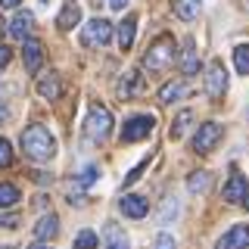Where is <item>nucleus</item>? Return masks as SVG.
<instances>
[{"label":"nucleus","mask_w":249,"mask_h":249,"mask_svg":"<svg viewBox=\"0 0 249 249\" xmlns=\"http://www.w3.org/2000/svg\"><path fill=\"white\" fill-rule=\"evenodd\" d=\"M190 124H193V109H181V112L171 119V131H168V137H171V140H181L187 131H190Z\"/></svg>","instance_id":"a211bd4d"},{"label":"nucleus","mask_w":249,"mask_h":249,"mask_svg":"<svg viewBox=\"0 0 249 249\" xmlns=\"http://www.w3.org/2000/svg\"><path fill=\"white\" fill-rule=\"evenodd\" d=\"M19 196H22V193H19V187H16V184H0V209H13L16 206V202H19Z\"/></svg>","instance_id":"b1692460"},{"label":"nucleus","mask_w":249,"mask_h":249,"mask_svg":"<svg viewBox=\"0 0 249 249\" xmlns=\"http://www.w3.org/2000/svg\"><path fill=\"white\" fill-rule=\"evenodd\" d=\"M246 246H249V224H233L215 243V249H246Z\"/></svg>","instance_id":"6e6552de"},{"label":"nucleus","mask_w":249,"mask_h":249,"mask_svg":"<svg viewBox=\"0 0 249 249\" xmlns=\"http://www.w3.org/2000/svg\"><path fill=\"white\" fill-rule=\"evenodd\" d=\"M10 59H13V50L6 44H0V69H6L10 66Z\"/></svg>","instance_id":"7c9ffc66"},{"label":"nucleus","mask_w":249,"mask_h":249,"mask_svg":"<svg viewBox=\"0 0 249 249\" xmlns=\"http://www.w3.org/2000/svg\"><path fill=\"white\" fill-rule=\"evenodd\" d=\"M178 66H181L184 75H196L199 72V56H196V47H193V41H184V50H181Z\"/></svg>","instance_id":"f3484780"},{"label":"nucleus","mask_w":249,"mask_h":249,"mask_svg":"<svg viewBox=\"0 0 249 249\" xmlns=\"http://www.w3.org/2000/svg\"><path fill=\"white\" fill-rule=\"evenodd\" d=\"M6 119H10V112H6V109H3V103H0V124H3Z\"/></svg>","instance_id":"72a5a7b5"},{"label":"nucleus","mask_w":249,"mask_h":249,"mask_svg":"<svg viewBox=\"0 0 249 249\" xmlns=\"http://www.w3.org/2000/svg\"><path fill=\"white\" fill-rule=\"evenodd\" d=\"M146 165H150V156H146V159H143V162H140V165H137V168H131V171H128V175H124V187H131V184H134V181H137V178H140V175H143V168H146Z\"/></svg>","instance_id":"c85d7f7f"},{"label":"nucleus","mask_w":249,"mask_h":249,"mask_svg":"<svg viewBox=\"0 0 249 249\" xmlns=\"http://www.w3.org/2000/svg\"><path fill=\"white\" fill-rule=\"evenodd\" d=\"M109 134H112V112L106 106H93L84 119V137L90 143H103Z\"/></svg>","instance_id":"7ed1b4c3"},{"label":"nucleus","mask_w":249,"mask_h":249,"mask_svg":"<svg viewBox=\"0 0 249 249\" xmlns=\"http://www.w3.org/2000/svg\"><path fill=\"white\" fill-rule=\"evenodd\" d=\"M56 231H59V218H56V215H44L41 221L35 224V237H37V240H50V237H56Z\"/></svg>","instance_id":"412c9836"},{"label":"nucleus","mask_w":249,"mask_h":249,"mask_svg":"<svg viewBox=\"0 0 249 249\" xmlns=\"http://www.w3.org/2000/svg\"><path fill=\"white\" fill-rule=\"evenodd\" d=\"M224 90H228V72H224L221 62H212V66L206 69V93L212 100H221Z\"/></svg>","instance_id":"0eeeda50"},{"label":"nucleus","mask_w":249,"mask_h":249,"mask_svg":"<svg viewBox=\"0 0 249 249\" xmlns=\"http://www.w3.org/2000/svg\"><path fill=\"white\" fill-rule=\"evenodd\" d=\"M218 140H221V124H218V122H206V124H199V128H196L190 146H193V153L202 156V153H212Z\"/></svg>","instance_id":"423d86ee"},{"label":"nucleus","mask_w":249,"mask_h":249,"mask_svg":"<svg viewBox=\"0 0 249 249\" xmlns=\"http://www.w3.org/2000/svg\"><path fill=\"white\" fill-rule=\"evenodd\" d=\"M181 97H187V84H181V81H168L165 88L159 90V103H175V100H181Z\"/></svg>","instance_id":"4be33fe9"},{"label":"nucleus","mask_w":249,"mask_h":249,"mask_svg":"<svg viewBox=\"0 0 249 249\" xmlns=\"http://www.w3.org/2000/svg\"><path fill=\"white\" fill-rule=\"evenodd\" d=\"M37 93L47 100V103H53V100H59V93H62V81H59V75L56 72H47L37 78Z\"/></svg>","instance_id":"4468645a"},{"label":"nucleus","mask_w":249,"mask_h":249,"mask_svg":"<svg viewBox=\"0 0 249 249\" xmlns=\"http://www.w3.org/2000/svg\"><path fill=\"white\" fill-rule=\"evenodd\" d=\"M13 165V146L6 137H0V168H10Z\"/></svg>","instance_id":"bb28decb"},{"label":"nucleus","mask_w":249,"mask_h":249,"mask_svg":"<svg viewBox=\"0 0 249 249\" xmlns=\"http://www.w3.org/2000/svg\"><path fill=\"white\" fill-rule=\"evenodd\" d=\"M171 62H175V37L159 35L143 53V69L146 72H162V69L171 66Z\"/></svg>","instance_id":"f03ea898"},{"label":"nucleus","mask_w":249,"mask_h":249,"mask_svg":"<svg viewBox=\"0 0 249 249\" xmlns=\"http://www.w3.org/2000/svg\"><path fill=\"white\" fill-rule=\"evenodd\" d=\"M28 249H50V246H47V243H44V240H37V243H31Z\"/></svg>","instance_id":"f704fd0d"},{"label":"nucleus","mask_w":249,"mask_h":249,"mask_svg":"<svg viewBox=\"0 0 249 249\" xmlns=\"http://www.w3.org/2000/svg\"><path fill=\"white\" fill-rule=\"evenodd\" d=\"M31 31H35V16L31 13H16L13 22H10V37H16V41H28Z\"/></svg>","instance_id":"ddd939ff"},{"label":"nucleus","mask_w":249,"mask_h":249,"mask_svg":"<svg viewBox=\"0 0 249 249\" xmlns=\"http://www.w3.org/2000/svg\"><path fill=\"white\" fill-rule=\"evenodd\" d=\"M124 3L128 0H109V10H124Z\"/></svg>","instance_id":"473e14b6"},{"label":"nucleus","mask_w":249,"mask_h":249,"mask_svg":"<svg viewBox=\"0 0 249 249\" xmlns=\"http://www.w3.org/2000/svg\"><path fill=\"white\" fill-rule=\"evenodd\" d=\"M22 62H25L28 72H37V69L44 66V47L35 41V37H28V41H22Z\"/></svg>","instance_id":"9d476101"},{"label":"nucleus","mask_w":249,"mask_h":249,"mask_svg":"<svg viewBox=\"0 0 249 249\" xmlns=\"http://www.w3.org/2000/svg\"><path fill=\"white\" fill-rule=\"evenodd\" d=\"M246 190H249V181L237 171V165H233L231 168V181L224 184V199H228V202H240L246 196Z\"/></svg>","instance_id":"f8f14e48"},{"label":"nucleus","mask_w":249,"mask_h":249,"mask_svg":"<svg viewBox=\"0 0 249 249\" xmlns=\"http://www.w3.org/2000/svg\"><path fill=\"white\" fill-rule=\"evenodd\" d=\"M156 128V119L153 115H131L122 128V143H137V140L150 137V131Z\"/></svg>","instance_id":"39448f33"},{"label":"nucleus","mask_w":249,"mask_h":249,"mask_svg":"<svg viewBox=\"0 0 249 249\" xmlns=\"http://www.w3.org/2000/svg\"><path fill=\"white\" fill-rule=\"evenodd\" d=\"M41 3H50V0H41Z\"/></svg>","instance_id":"58836bf2"},{"label":"nucleus","mask_w":249,"mask_h":249,"mask_svg":"<svg viewBox=\"0 0 249 249\" xmlns=\"http://www.w3.org/2000/svg\"><path fill=\"white\" fill-rule=\"evenodd\" d=\"M199 6H202V0H171V10H175V16H178V19H184V22L196 19Z\"/></svg>","instance_id":"aec40b11"},{"label":"nucleus","mask_w":249,"mask_h":249,"mask_svg":"<svg viewBox=\"0 0 249 249\" xmlns=\"http://www.w3.org/2000/svg\"><path fill=\"white\" fill-rule=\"evenodd\" d=\"M134 35H137V16H124L122 25L115 28V37H119L122 50H131V47H134Z\"/></svg>","instance_id":"dca6fc26"},{"label":"nucleus","mask_w":249,"mask_h":249,"mask_svg":"<svg viewBox=\"0 0 249 249\" xmlns=\"http://www.w3.org/2000/svg\"><path fill=\"white\" fill-rule=\"evenodd\" d=\"M143 90V72L140 69H131V72H124V78H122V84H119V97L122 100H131V97H137V93Z\"/></svg>","instance_id":"9b49d317"},{"label":"nucleus","mask_w":249,"mask_h":249,"mask_svg":"<svg viewBox=\"0 0 249 249\" xmlns=\"http://www.w3.org/2000/svg\"><path fill=\"white\" fill-rule=\"evenodd\" d=\"M128 233H124L115 221H109L103 228V249H128Z\"/></svg>","instance_id":"2eb2a0df"},{"label":"nucleus","mask_w":249,"mask_h":249,"mask_svg":"<svg viewBox=\"0 0 249 249\" xmlns=\"http://www.w3.org/2000/svg\"><path fill=\"white\" fill-rule=\"evenodd\" d=\"M97 243H100V237H97L93 231H81V233L72 240V249H93Z\"/></svg>","instance_id":"a878e982"},{"label":"nucleus","mask_w":249,"mask_h":249,"mask_svg":"<svg viewBox=\"0 0 249 249\" xmlns=\"http://www.w3.org/2000/svg\"><path fill=\"white\" fill-rule=\"evenodd\" d=\"M97 175H100V171H97V168H93V165H88V168H84V171H81V175H78V178H75V181H78V187H90L93 181H97Z\"/></svg>","instance_id":"cd10ccee"},{"label":"nucleus","mask_w":249,"mask_h":249,"mask_svg":"<svg viewBox=\"0 0 249 249\" xmlns=\"http://www.w3.org/2000/svg\"><path fill=\"white\" fill-rule=\"evenodd\" d=\"M78 22H81V6H75V3H66L62 13L56 16V28L59 31H72Z\"/></svg>","instance_id":"6ab92c4d"},{"label":"nucleus","mask_w":249,"mask_h":249,"mask_svg":"<svg viewBox=\"0 0 249 249\" xmlns=\"http://www.w3.org/2000/svg\"><path fill=\"white\" fill-rule=\"evenodd\" d=\"M240 202H243V209H249V190H246V196L240 199Z\"/></svg>","instance_id":"e433bc0d"},{"label":"nucleus","mask_w":249,"mask_h":249,"mask_svg":"<svg viewBox=\"0 0 249 249\" xmlns=\"http://www.w3.org/2000/svg\"><path fill=\"white\" fill-rule=\"evenodd\" d=\"M109 41H112V22H106V19H90L81 31V44L93 47V50H97V47H106Z\"/></svg>","instance_id":"20e7f679"},{"label":"nucleus","mask_w":249,"mask_h":249,"mask_svg":"<svg viewBox=\"0 0 249 249\" xmlns=\"http://www.w3.org/2000/svg\"><path fill=\"white\" fill-rule=\"evenodd\" d=\"M0 6H19V0H0Z\"/></svg>","instance_id":"c9c22d12"},{"label":"nucleus","mask_w":249,"mask_h":249,"mask_svg":"<svg viewBox=\"0 0 249 249\" xmlns=\"http://www.w3.org/2000/svg\"><path fill=\"white\" fill-rule=\"evenodd\" d=\"M22 153L31 162H50L56 156V140H53V134L44 124H28L22 131Z\"/></svg>","instance_id":"f257e3e1"},{"label":"nucleus","mask_w":249,"mask_h":249,"mask_svg":"<svg viewBox=\"0 0 249 249\" xmlns=\"http://www.w3.org/2000/svg\"><path fill=\"white\" fill-rule=\"evenodd\" d=\"M0 249H13V246H0Z\"/></svg>","instance_id":"4c0bfd02"},{"label":"nucleus","mask_w":249,"mask_h":249,"mask_svg":"<svg viewBox=\"0 0 249 249\" xmlns=\"http://www.w3.org/2000/svg\"><path fill=\"white\" fill-rule=\"evenodd\" d=\"M16 224H19L16 215H0V228H16Z\"/></svg>","instance_id":"2f4dec72"},{"label":"nucleus","mask_w":249,"mask_h":249,"mask_svg":"<svg viewBox=\"0 0 249 249\" xmlns=\"http://www.w3.org/2000/svg\"><path fill=\"white\" fill-rule=\"evenodd\" d=\"M209 181H212L209 171H193V175L187 178V190H190V193H206L209 190Z\"/></svg>","instance_id":"5701e85b"},{"label":"nucleus","mask_w":249,"mask_h":249,"mask_svg":"<svg viewBox=\"0 0 249 249\" xmlns=\"http://www.w3.org/2000/svg\"><path fill=\"white\" fill-rule=\"evenodd\" d=\"M233 66H237L240 75H249V44L233 47Z\"/></svg>","instance_id":"393cba45"},{"label":"nucleus","mask_w":249,"mask_h":249,"mask_svg":"<svg viewBox=\"0 0 249 249\" xmlns=\"http://www.w3.org/2000/svg\"><path fill=\"white\" fill-rule=\"evenodd\" d=\"M156 249H178V243H175V237H171V233L162 231L159 237H156Z\"/></svg>","instance_id":"c756f323"},{"label":"nucleus","mask_w":249,"mask_h":249,"mask_svg":"<svg viewBox=\"0 0 249 249\" xmlns=\"http://www.w3.org/2000/svg\"><path fill=\"white\" fill-rule=\"evenodd\" d=\"M122 215L124 218H134V221H140V218L150 215V202H146V196H137V193H124L122 202H119Z\"/></svg>","instance_id":"1a4fd4ad"}]
</instances>
